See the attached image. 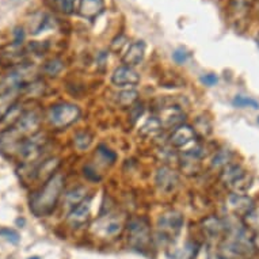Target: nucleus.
<instances>
[{"label": "nucleus", "instance_id": "c03bdc74", "mask_svg": "<svg viewBox=\"0 0 259 259\" xmlns=\"http://www.w3.org/2000/svg\"><path fill=\"white\" fill-rule=\"evenodd\" d=\"M258 122H259V117H258Z\"/></svg>", "mask_w": 259, "mask_h": 259}, {"label": "nucleus", "instance_id": "f704fd0d", "mask_svg": "<svg viewBox=\"0 0 259 259\" xmlns=\"http://www.w3.org/2000/svg\"><path fill=\"white\" fill-rule=\"evenodd\" d=\"M75 0H55V7L63 14H72Z\"/></svg>", "mask_w": 259, "mask_h": 259}, {"label": "nucleus", "instance_id": "9d476101", "mask_svg": "<svg viewBox=\"0 0 259 259\" xmlns=\"http://www.w3.org/2000/svg\"><path fill=\"white\" fill-rule=\"evenodd\" d=\"M48 141V137L45 133H35L33 136H30L29 139H26L22 143L21 148H19V153L18 156L21 157L23 163H30L34 161L39 155L42 153V149L45 147Z\"/></svg>", "mask_w": 259, "mask_h": 259}, {"label": "nucleus", "instance_id": "a211bd4d", "mask_svg": "<svg viewBox=\"0 0 259 259\" xmlns=\"http://www.w3.org/2000/svg\"><path fill=\"white\" fill-rule=\"evenodd\" d=\"M60 166H61L60 157H49L47 160H44L34 170L35 179H38L39 182L45 183L47 181H49L53 175L57 174V170H59Z\"/></svg>", "mask_w": 259, "mask_h": 259}, {"label": "nucleus", "instance_id": "2eb2a0df", "mask_svg": "<svg viewBox=\"0 0 259 259\" xmlns=\"http://www.w3.org/2000/svg\"><path fill=\"white\" fill-rule=\"evenodd\" d=\"M201 227L208 240H216V239L223 240L227 232V223L220 217L213 216V214L205 217L201 223Z\"/></svg>", "mask_w": 259, "mask_h": 259}, {"label": "nucleus", "instance_id": "4c0bfd02", "mask_svg": "<svg viewBox=\"0 0 259 259\" xmlns=\"http://www.w3.org/2000/svg\"><path fill=\"white\" fill-rule=\"evenodd\" d=\"M172 60L177 64H179V65H182V64H185L189 60V53L185 49H177L172 53Z\"/></svg>", "mask_w": 259, "mask_h": 259}, {"label": "nucleus", "instance_id": "e433bc0d", "mask_svg": "<svg viewBox=\"0 0 259 259\" xmlns=\"http://www.w3.org/2000/svg\"><path fill=\"white\" fill-rule=\"evenodd\" d=\"M83 175L85 177V179H89L91 182H99L102 179V177L97 172V170L91 164H87V166L83 167Z\"/></svg>", "mask_w": 259, "mask_h": 259}, {"label": "nucleus", "instance_id": "ddd939ff", "mask_svg": "<svg viewBox=\"0 0 259 259\" xmlns=\"http://www.w3.org/2000/svg\"><path fill=\"white\" fill-rule=\"evenodd\" d=\"M197 135L194 132V129L187 123H182L175 129H172L170 137H168V144L172 148H185L187 145L196 143Z\"/></svg>", "mask_w": 259, "mask_h": 259}, {"label": "nucleus", "instance_id": "f3484780", "mask_svg": "<svg viewBox=\"0 0 259 259\" xmlns=\"http://www.w3.org/2000/svg\"><path fill=\"white\" fill-rule=\"evenodd\" d=\"M26 49L22 45L11 42L0 49V64L2 65H19L22 64V59L26 53Z\"/></svg>", "mask_w": 259, "mask_h": 259}, {"label": "nucleus", "instance_id": "4be33fe9", "mask_svg": "<svg viewBox=\"0 0 259 259\" xmlns=\"http://www.w3.org/2000/svg\"><path fill=\"white\" fill-rule=\"evenodd\" d=\"M161 131H163V125H161L159 117H149L140 127L139 135L144 139H153V137L159 136Z\"/></svg>", "mask_w": 259, "mask_h": 259}, {"label": "nucleus", "instance_id": "b1692460", "mask_svg": "<svg viewBox=\"0 0 259 259\" xmlns=\"http://www.w3.org/2000/svg\"><path fill=\"white\" fill-rule=\"evenodd\" d=\"M85 198H89L87 197V189L84 186H77L65 194V204L73 208V206L83 202Z\"/></svg>", "mask_w": 259, "mask_h": 259}, {"label": "nucleus", "instance_id": "6ab92c4d", "mask_svg": "<svg viewBox=\"0 0 259 259\" xmlns=\"http://www.w3.org/2000/svg\"><path fill=\"white\" fill-rule=\"evenodd\" d=\"M79 14L81 17L94 21L105 10V0H79Z\"/></svg>", "mask_w": 259, "mask_h": 259}, {"label": "nucleus", "instance_id": "c756f323", "mask_svg": "<svg viewBox=\"0 0 259 259\" xmlns=\"http://www.w3.org/2000/svg\"><path fill=\"white\" fill-rule=\"evenodd\" d=\"M193 259H220L219 251L212 250V247L209 243H204L196 248L194 254H193Z\"/></svg>", "mask_w": 259, "mask_h": 259}, {"label": "nucleus", "instance_id": "6e6552de", "mask_svg": "<svg viewBox=\"0 0 259 259\" xmlns=\"http://www.w3.org/2000/svg\"><path fill=\"white\" fill-rule=\"evenodd\" d=\"M41 122H42L41 111L38 109H30V110H23V113L19 115V118L10 126V129L22 141H25L30 136L39 132Z\"/></svg>", "mask_w": 259, "mask_h": 259}, {"label": "nucleus", "instance_id": "f8f14e48", "mask_svg": "<svg viewBox=\"0 0 259 259\" xmlns=\"http://www.w3.org/2000/svg\"><path fill=\"white\" fill-rule=\"evenodd\" d=\"M90 214H91V198L89 197L83 202L71 208L67 214V224L73 230H79L89 223Z\"/></svg>", "mask_w": 259, "mask_h": 259}, {"label": "nucleus", "instance_id": "7c9ffc66", "mask_svg": "<svg viewBox=\"0 0 259 259\" xmlns=\"http://www.w3.org/2000/svg\"><path fill=\"white\" fill-rule=\"evenodd\" d=\"M232 105L235 107H238V109H246V107H250V109H254V110H258L259 109L258 101L248 98V97H243V95H236L232 99Z\"/></svg>", "mask_w": 259, "mask_h": 259}, {"label": "nucleus", "instance_id": "58836bf2", "mask_svg": "<svg viewBox=\"0 0 259 259\" xmlns=\"http://www.w3.org/2000/svg\"><path fill=\"white\" fill-rule=\"evenodd\" d=\"M201 83L204 85H208V87H213L219 83V77L214 73H206V75H202L201 76Z\"/></svg>", "mask_w": 259, "mask_h": 259}, {"label": "nucleus", "instance_id": "aec40b11", "mask_svg": "<svg viewBox=\"0 0 259 259\" xmlns=\"http://www.w3.org/2000/svg\"><path fill=\"white\" fill-rule=\"evenodd\" d=\"M145 56V44L144 41H136L129 45L126 52L122 56L123 65L127 67H135L144 60Z\"/></svg>", "mask_w": 259, "mask_h": 259}, {"label": "nucleus", "instance_id": "2f4dec72", "mask_svg": "<svg viewBox=\"0 0 259 259\" xmlns=\"http://www.w3.org/2000/svg\"><path fill=\"white\" fill-rule=\"evenodd\" d=\"M143 113H144V105L141 102H139V101H137L133 106L129 107V118H131L132 125H135V123L137 122V119L140 118L141 115H143Z\"/></svg>", "mask_w": 259, "mask_h": 259}, {"label": "nucleus", "instance_id": "ea45409f", "mask_svg": "<svg viewBox=\"0 0 259 259\" xmlns=\"http://www.w3.org/2000/svg\"><path fill=\"white\" fill-rule=\"evenodd\" d=\"M25 41V30L23 27H15L14 30V44H17V45H22Z\"/></svg>", "mask_w": 259, "mask_h": 259}, {"label": "nucleus", "instance_id": "a19ab883", "mask_svg": "<svg viewBox=\"0 0 259 259\" xmlns=\"http://www.w3.org/2000/svg\"><path fill=\"white\" fill-rule=\"evenodd\" d=\"M252 244H254L255 250L259 251V234L254 235V238H252Z\"/></svg>", "mask_w": 259, "mask_h": 259}, {"label": "nucleus", "instance_id": "37998d69", "mask_svg": "<svg viewBox=\"0 0 259 259\" xmlns=\"http://www.w3.org/2000/svg\"><path fill=\"white\" fill-rule=\"evenodd\" d=\"M29 259H39L38 256H31V258H29Z\"/></svg>", "mask_w": 259, "mask_h": 259}, {"label": "nucleus", "instance_id": "39448f33", "mask_svg": "<svg viewBox=\"0 0 259 259\" xmlns=\"http://www.w3.org/2000/svg\"><path fill=\"white\" fill-rule=\"evenodd\" d=\"M80 107L75 103L61 102L52 105L48 111V121L55 129H64L80 118Z\"/></svg>", "mask_w": 259, "mask_h": 259}, {"label": "nucleus", "instance_id": "c9c22d12", "mask_svg": "<svg viewBox=\"0 0 259 259\" xmlns=\"http://www.w3.org/2000/svg\"><path fill=\"white\" fill-rule=\"evenodd\" d=\"M0 236L5 238L6 240H9L10 243H14V244H17L21 240L19 234L15 230H11V228H2L0 230Z\"/></svg>", "mask_w": 259, "mask_h": 259}, {"label": "nucleus", "instance_id": "1a4fd4ad", "mask_svg": "<svg viewBox=\"0 0 259 259\" xmlns=\"http://www.w3.org/2000/svg\"><path fill=\"white\" fill-rule=\"evenodd\" d=\"M255 0H228L227 17L231 26L238 33H243L248 25V18Z\"/></svg>", "mask_w": 259, "mask_h": 259}, {"label": "nucleus", "instance_id": "4468645a", "mask_svg": "<svg viewBox=\"0 0 259 259\" xmlns=\"http://www.w3.org/2000/svg\"><path fill=\"white\" fill-rule=\"evenodd\" d=\"M140 81V75L127 65H121L118 68L114 69V72L111 75V83L119 89L123 87H135Z\"/></svg>", "mask_w": 259, "mask_h": 259}, {"label": "nucleus", "instance_id": "473e14b6", "mask_svg": "<svg viewBox=\"0 0 259 259\" xmlns=\"http://www.w3.org/2000/svg\"><path fill=\"white\" fill-rule=\"evenodd\" d=\"M98 153L103 157V160L109 161L110 164H114V161L117 160V153H115L114 151H111V149L105 144L99 145Z\"/></svg>", "mask_w": 259, "mask_h": 259}, {"label": "nucleus", "instance_id": "7ed1b4c3", "mask_svg": "<svg viewBox=\"0 0 259 259\" xmlns=\"http://www.w3.org/2000/svg\"><path fill=\"white\" fill-rule=\"evenodd\" d=\"M252 181L254 178L251 172L234 161L220 171V182L230 190V193L247 194V191L252 186Z\"/></svg>", "mask_w": 259, "mask_h": 259}, {"label": "nucleus", "instance_id": "f257e3e1", "mask_svg": "<svg viewBox=\"0 0 259 259\" xmlns=\"http://www.w3.org/2000/svg\"><path fill=\"white\" fill-rule=\"evenodd\" d=\"M65 186V177L57 172L44 183L39 190L30 197V210L35 217H45L53 213Z\"/></svg>", "mask_w": 259, "mask_h": 259}, {"label": "nucleus", "instance_id": "5701e85b", "mask_svg": "<svg viewBox=\"0 0 259 259\" xmlns=\"http://www.w3.org/2000/svg\"><path fill=\"white\" fill-rule=\"evenodd\" d=\"M232 159H234V153L232 151L228 148H220L217 149L214 155L212 157V161H210V167L213 170H223L224 167H227L228 164L232 163Z\"/></svg>", "mask_w": 259, "mask_h": 259}, {"label": "nucleus", "instance_id": "dca6fc26", "mask_svg": "<svg viewBox=\"0 0 259 259\" xmlns=\"http://www.w3.org/2000/svg\"><path fill=\"white\" fill-rule=\"evenodd\" d=\"M227 205L235 216L243 217L250 212L255 206L254 200L247 194H236V193H230L227 197Z\"/></svg>", "mask_w": 259, "mask_h": 259}, {"label": "nucleus", "instance_id": "c85d7f7f", "mask_svg": "<svg viewBox=\"0 0 259 259\" xmlns=\"http://www.w3.org/2000/svg\"><path fill=\"white\" fill-rule=\"evenodd\" d=\"M94 137L93 135L87 131H80V132H77L73 137V144L76 147L79 151H85V149H89L93 144Z\"/></svg>", "mask_w": 259, "mask_h": 259}, {"label": "nucleus", "instance_id": "393cba45", "mask_svg": "<svg viewBox=\"0 0 259 259\" xmlns=\"http://www.w3.org/2000/svg\"><path fill=\"white\" fill-rule=\"evenodd\" d=\"M139 99V93L135 89H126L122 90L121 93L117 95V103L119 107L126 109V107L133 106Z\"/></svg>", "mask_w": 259, "mask_h": 259}, {"label": "nucleus", "instance_id": "412c9836", "mask_svg": "<svg viewBox=\"0 0 259 259\" xmlns=\"http://www.w3.org/2000/svg\"><path fill=\"white\" fill-rule=\"evenodd\" d=\"M22 90L13 89L0 93V121L7 117L10 111L13 110L14 106L17 105Z\"/></svg>", "mask_w": 259, "mask_h": 259}, {"label": "nucleus", "instance_id": "0eeeda50", "mask_svg": "<svg viewBox=\"0 0 259 259\" xmlns=\"http://www.w3.org/2000/svg\"><path fill=\"white\" fill-rule=\"evenodd\" d=\"M183 223H185V217L178 210L171 209V210L161 213L156 224L159 238L163 239L164 242H172L181 234Z\"/></svg>", "mask_w": 259, "mask_h": 259}, {"label": "nucleus", "instance_id": "79ce46f5", "mask_svg": "<svg viewBox=\"0 0 259 259\" xmlns=\"http://www.w3.org/2000/svg\"><path fill=\"white\" fill-rule=\"evenodd\" d=\"M255 41H256V45H258V48H259V33L256 34V37H255Z\"/></svg>", "mask_w": 259, "mask_h": 259}, {"label": "nucleus", "instance_id": "9b49d317", "mask_svg": "<svg viewBox=\"0 0 259 259\" xmlns=\"http://www.w3.org/2000/svg\"><path fill=\"white\" fill-rule=\"evenodd\" d=\"M155 185L163 194H171L179 186V174L170 166H161L155 175Z\"/></svg>", "mask_w": 259, "mask_h": 259}, {"label": "nucleus", "instance_id": "f03ea898", "mask_svg": "<svg viewBox=\"0 0 259 259\" xmlns=\"http://www.w3.org/2000/svg\"><path fill=\"white\" fill-rule=\"evenodd\" d=\"M127 243L135 251L147 252L152 244L151 223L145 216L132 217L126 221Z\"/></svg>", "mask_w": 259, "mask_h": 259}, {"label": "nucleus", "instance_id": "a878e982", "mask_svg": "<svg viewBox=\"0 0 259 259\" xmlns=\"http://www.w3.org/2000/svg\"><path fill=\"white\" fill-rule=\"evenodd\" d=\"M242 223L250 232L259 234V206L255 205L254 208L243 217Z\"/></svg>", "mask_w": 259, "mask_h": 259}, {"label": "nucleus", "instance_id": "72a5a7b5", "mask_svg": "<svg viewBox=\"0 0 259 259\" xmlns=\"http://www.w3.org/2000/svg\"><path fill=\"white\" fill-rule=\"evenodd\" d=\"M127 41H129V39H127V37L125 34L117 35V37L113 38V41L110 42V51L114 52V53H119L123 48L126 47Z\"/></svg>", "mask_w": 259, "mask_h": 259}, {"label": "nucleus", "instance_id": "20e7f679", "mask_svg": "<svg viewBox=\"0 0 259 259\" xmlns=\"http://www.w3.org/2000/svg\"><path fill=\"white\" fill-rule=\"evenodd\" d=\"M35 75H37V69L34 65L27 63L19 64L13 69H10L6 75L0 76V93L13 89H19L23 91L26 85L37 79Z\"/></svg>", "mask_w": 259, "mask_h": 259}, {"label": "nucleus", "instance_id": "cd10ccee", "mask_svg": "<svg viewBox=\"0 0 259 259\" xmlns=\"http://www.w3.org/2000/svg\"><path fill=\"white\" fill-rule=\"evenodd\" d=\"M63 69H64V61L61 59H59V57H55V59L48 60L47 63L44 64L42 72L45 73V75H48V76L55 77L57 76Z\"/></svg>", "mask_w": 259, "mask_h": 259}, {"label": "nucleus", "instance_id": "423d86ee", "mask_svg": "<svg viewBox=\"0 0 259 259\" xmlns=\"http://www.w3.org/2000/svg\"><path fill=\"white\" fill-rule=\"evenodd\" d=\"M125 227L126 223H123L121 217L109 210L105 214L102 213L99 214L97 221L91 225V231L94 235H97L101 239H113L122 234Z\"/></svg>", "mask_w": 259, "mask_h": 259}, {"label": "nucleus", "instance_id": "bb28decb", "mask_svg": "<svg viewBox=\"0 0 259 259\" xmlns=\"http://www.w3.org/2000/svg\"><path fill=\"white\" fill-rule=\"evenodd\" d=\"M194 132H196L197 136L200 137H208L210 133H212V122L210 119L201 115V117H197L196 122H194Z\"/></svg>", "mask_w": 259, "mask_h": 259}]
</instances>
